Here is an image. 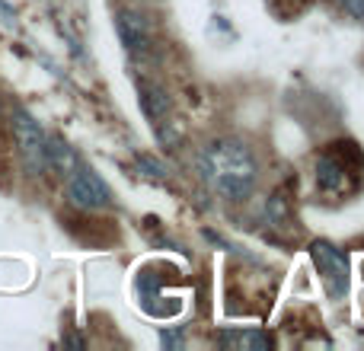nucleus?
Masks as SVG:
<instances>
[{"label":"nucleus","mask_w":364,"mask_h":351,"mask_svg":"<svg viewBox=\"0 0 364 351\" xmlns=\"http://www.w3.org/2000/svg\"><path fill=\"white\" fill-rule=\"evenodd\" d=\"M115 26H119L122 45H125L132 55H147V51H151V23H147L141 13H134V10L119 13Z\"/></svg>","instance_id":"nucleus-5"},{"label":"nucleus","mask_w":364,"mask_h":351,"mask_svg":"<svg viewBox=\"0 0 364 351\" xmlns=\"http://www.w3.org/2000/svg\"><path fill=\"white\" fill-rule=\"evenodd\" d=\"M342 6H346L352 16H361L364 19V0H342Z\"/></svg>","instance_id":"nucleus-10"},{"label":"nucleus","mask_w":364,"mask_h":351,"mask_svg":"<svg viewBox=\"0 0 364 351\" xmlns=\"http://www.w3.org/2000/svg\"><path fill=\"white\" fill-rule=\"evenodd\" d=\"M201 173L227 201H246L256 188L259 166L240 138H218L201 151Z\"/></svg>","instance_id":"nucleus-1"},{"label":"nucleus","mask_w":364,"mask_h":351,"mask_svg":"<svg viewBox=\"0 0 364 351\" xmlns=\"http://www.w3.org/2000/svg\"><path fill=\"white\" fill-rule=\"evenodd\" d=\"M141 106H144L147 119H164L166 109H170V96L164 93V87L157 83H141Z\"/></svg>","instance_id":"nucleus-7"},{"label":"nucleus","mask_w":364,"mask_h":351,"mask_svg":"<svg viewBox=\"0 0 364 351\" xmlns=\"http://www.w3.org/2000/svg\"><path fill=\"white\" fill-rule=\"evenodd\" d=\"M220 345L224 348H269V339L262 333H224L220 335Z\"/></svg>","instance_id":"nucleus-9"},{"label":"nucleus","mask_w":364,"mask_h":351,"mask_svg":"<svg viewBox=\"0 0 364 351\" xmlns=\"http://www.w3.org/2000/svg\"><path fill=\"white\" fill-rule=\"evenodd\" d=\"M13 141H16L19 160L32 176H42L48 170V138L42 134L38 122L23 109L13 112Z\"/></svg>","instance_id":"nucleus-2"},{"label":"nucleus","mask_w":364,"mask_h":351,"mask_svg":"<svg viewBox=\"0 0 364 351\" xmlns=\"http://www.w3.org/2000/svg\"><path fill=\"white\" fill-rule=\"evenodd\" d=\"M314 262L323 275V284H326L329 297H346L348 291V259L342 249H336L333 243L320 239L314 243Z\"/></svg>","instance_id":"nucleus-4"},{"label":"nucleus","mask_w":364,"mask_h":351,"mask_svg":"<svg viewBox=\"0 0 364 351\" xmlns=\"http://www.w3.org/2000/svg\"><path fill=\"white\" fill-rule=\"evenodd\" d=\"M48 166L51 170H58L61 176H68L77 166V153L70 151L61 138H48Z\"/></svg>","instance_id":"nucleus-8"},{"label":"nucleus","mask_w":364,"mask_h":351,"mask_svg":"<svg viewBox=\"0 0 364 351\" xmlns=\"http://www.w3.org/2000/svg\"><path fill=\"white\" fill-rule=\"evenodd\" d=\"M348 163L342 157H336V153H326V157L316 163V185L323 188V192L336 195V192H346L348 188Z\"/></svg>","instance_id":"nucleus-6"},{"label":"nucleus","mask_w":364,"mask_h":351,"mask_svg":"<svg viewBox=\"0 0 364 351\" xmlns=\"http://www.w3.org/2000/svg\"><path fill=\"white\" fill-rule=\"evenodd\" d=\"M68 198L80 211H102V207L112 205V192L100 179V173H93L90 166H80V163L68 173Z\"/></svg>","instance_id":"nucleus-3"}]
</instances>
